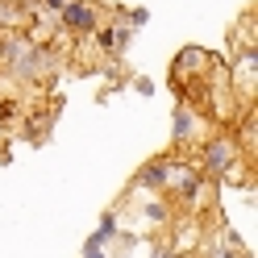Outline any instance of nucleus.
<instances>
[{"instance_id":"f257e3e1","label":"nucleus","mask_w":258,"mask_h":258,"mask_svg":"<svg viewBox=\"0 0 258 258\" xmlns=\"http://www.w3.org/2000/svg\"><path fill=\"white\" fill-rule=\"evenodd\" d=\"M241 158H246V154L237 150L233 134L225 129V134H208V138L200 142V154L191 158V163L200 167V175H204V179H225V175H229V171L241 163Z\"/></svg>"},{"instance_id":"f03ea898","label":"nucleus","mask_w":258,"mask_h":258,"mask_svg":"<svg viewBox=\"0 0 258 258\" xmlns=\"http://www.w3.org/2000/svg\"><path fill=\"white\" fill-rule=\"evenodd\" d=\"M213 67H217V58L208 50H200V46H183V50L175 54V62H171V88H179L183 79H187V88H200L204 79L213 75Z\"/></svg>"},{"instance_id":"7ed1b4c3","label":"nucleus","mask_w":258,"mask_h":258,"mask_svg":"<svg viewBox=\"0 0 258 258\" xmlns=\"http://www.w3.org/2000/svg\"><path fill=\"white\" fill-rule=\"evenodd\" d=\"M104 21V9L96 0H71L67 9L58 13V34L67 38H92V29Z\"/></svg>"},{"instance_id":"20e7f679","label":"nucleus","mask_w":258,"mask_h":258,"mask_svg":"<svg viewBox=\"0 0 258 258\" xmlns=\"http://www.w3.org/2000/svg\"><path fill=\"white\" fill-rule=\"evenodd\" d=\"M200 138V112L191 108V104H175V129H171V150H183L187 142H196Z\"/></svg>"},{"instance_id":"39448f33","label":"nucleus","mask_w":258,"mask_h":258,"mask_svg":"<svg viewBox=\"0 0 258 258\" xmlns=\"http://www.w3.org/2000/svg\"><path fill=\"white\" fill-rule=\"evenodd\" d=\"M171 254H175V250H171V246H167V241H158V246H154V250H150V258H171Z\"/></svg>"},{"instance_id":"423d86ee","label":"nucleus","mask_w":258,"mask_h":258,"mask_svg":"<svg viewBox=\"0 0 258 258\" xmlns=\"http://www.w3.org/2000/svg\"><path fill=\"white\" fill-rule=\"evenodd\" d=\"M171 258H200V250H175Z\"/></svg>"},{"instance_id":"0eeeda50","label":"nucleus","mask_w":258,"mask_h":258,"mask_svg":"<svg viewBox=\"0 0 258 258\" xmlns=\"http://www.w3.org/2000/svg\"><path fill=\"white\" fill-rule=\"evenodd\" d=\"M233 258H254V254H250V250H237V254H233Z\"/></svg>"}]
</instances>
